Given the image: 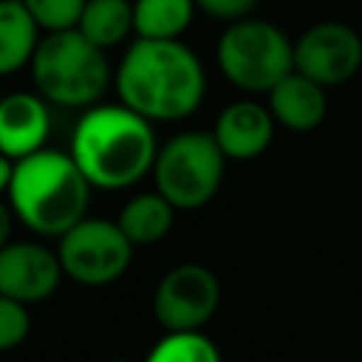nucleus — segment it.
<instances>
[{
  "label": "nucleus",
  "mask_w": 362,
  "mask_h": 362,
  "mask_svg": "<svg viewBox=\"0 0 362 362\" xmlns=\"http://www.w3.org/2000/svg\"><path fill=\"white\" fill-rule=\"evenodd\" d=\"M14 221H17V215H14L11 204H8L6 198H0V249H3L6 243H11V229H14Z\"/></svg>",
  "instance_id": "22"
},
{
  "label": "nucleus",
  "mask_w": 362,
  "mask_h": 362,
  "mask_svg": "<svg viewBox=\"0 0 362 362\" xmlns=\"http://www.w3.org/2000/svg\"><path fill=\"white\" fill-rule=\"evenodd\" d=\"M215 62L235 88L246 93H269L294 71V42L274 23L243 17L221 31Z\"/></svg>",
  "instance_id": "5"
},
{
  "label": "nucleus",
  "mask_w": 362,
  "mask_h": 362,
  "mask_svg": "<svg viewBox=\"0 0 362 362\" xmlns=\"http://www.w3.org/2000/svg\"><path fill=\"white\" fill-rule=\"evenodd\" d=\"M51 133V105L37 90H14L0 99V153L20 161L45 147Z\"/></svg>",
  "instance_id": "12"
},
{
  "label": "nucleus",
  "mask_w": 362,
  "mask_h": 362,
  "mask_svg": "<svg viewBox=\"0 0 362 362\" xmlns=\"http://www.w3.org/2000/svg\"><path fill=\"white\" fill-rule=\"evenodd\" d=\"M42 40V28L23 0H0V76H11L31 65Z\"/></svg>",
  "instance_id": "14"
},
{
  "label": "nucleus",
  "mask_w": 362,
  "mask_h": 362,
  "mask_svg": "<svg viewBox=\"0 0 362 362\" xmlns=\"http://www.w3.org/2000/svg\"><path fill=\"white\" fill-rule=\"evenodd\" d=\"M136 246L127 240L122 226L107 218H82L57 240V255L68 280L79 286H110L133 263Z\"/></svg>",
  "instance_id": "7"
},
{
  "label": "nucleus",
  "mask_w": 362,
  "mask_h": 362,
  "mask_svg": "<svg viewBox=\"0 0 362 362\" xmlns=\"http://www.w3.org/2000/svg\"><path fill=\"white\" fill-rule=\"evenodd\" d=\"M28 331H31L28 305L0 294V354L14 351L17 345H23Z\"/></svg>",
  "instance_id": "20"
},
{
  "label": "nucleus",
  "mask_w": 362,
  "mask_h": 362,
  "mask_svg": "<svg viewBox=\"0 0 362 362\" xmlns=\"http://www.w3.org/2000/svg\"><path fill=\"white\" fill-rule=\"evenodd\" d=\"M362 68V37L356 28L339 20H322L308 25L294 40V71L334 88L356 76Z\"/></svg>",
  "instance_id": "9"
},
{
  "label": "nucleus",
  "mask_w": 362,
  "mask_h": 362,
  "mask_svg": "<svg viewBox=\"0 0 362 362\" xmlns=\"http://www.w3.org/2000/svg\"><path fill=\"white\" fill-rule=\"evenodd\" d=\"M223 170L226 156L212 130H181L158 147L150 175L156 189L178 212H192L218 195Z\"/></svg>",
  "instance_id": "6"
},
{
  "label": "nucleus",
  "mask_w": 362,
  "mask_h": 362,
  "mask_svg": "<svg viewBox=\"0 0 362 362\" xmlns=\"http://www.w3.org/2000/svg\"><path fill=\"white\" fill-rule=\"evenodd\" d=\"M23 3L42 28V34H51V31L76 28L88 0H23Z\"/></svg>",
  "instance_id": "19"
},
{
  "label": "nucleus",
  "mask_w": 362,
  "mask_h": 362,
  "mask_svg": "<svg viewBox=\"0 0 362 362\" xmlns=\"http://www.w3.org/2000/svg\"><path fill=\"white\" fill-rule=\"evenodd\" d=\"M28 68L34 90L57 107H93L113 82L107 51L76 28L42 34Z\"/></svg>",
  "instance_id": "4"
},
{
  "label": "nucleus",
  "mask_w": 362,
  "mask_h": 362,
  "mask_svg": "<svg viewBox=\"0 0 362 362\" xmlns=\"http://www.w3.org/2000/svg\"><path fill=\"white\" fill-rule=\"evenodd\" d=\"M76 31L105 51L122 45L133 34V0H88Z\"/></svg>",
  "instance_id": "17"
},
{
  "label": "nucleus",
  "mask_w": 362,
  "mask_h": 362,
  "mask_svg": "<svg viewBox=\"0 0 362 362\" xmlns=\"http://www.w3.org/2000/svg\"><path fill=\"white\" fill-rule=\"evenodd\" d=\"M119 102L156 122L192 116L206 96V71L181 40H133L113 68Z\"/></svg>",
  "instance_id": "1"
},
{
  "label": "nucleus",
  "mask_w": 362,
  "mask_h": 362,
  "mask_svg": "<svg viewBox=\"0 0 362 362\" xmlns=\"http://www.w3.org/2000/svg\"><path fill=\"white\" fill-rule=\"evenodd\" d=\"M144 362H223V356L204 331H164Z\"/></svg>",
  "instance_id": "18"
},
{
  "label": "nucleus",
  "mask_w": 362,
  "mask_h": 362,
  "mask_svg": "<svg viewBox=\"0 0 362 362\" xmlns=\"http://www.w3.org/2000/svg\"><path fill=\"white\" fill-rule=\"evenodd\" d=\"M65 272L57 249H48L40 240H11L0 249V294L34 305L48 300Z\"/></svg>",
  "instance_id": "10"
},
{
  "label": "nucleus",
  "mask_w": 362,
  "mask_h": 362,
  "mask_svg": "<svg viewBox=\"0 0 362 362\" xmlns=\"http://www.w3.org/2000/svg\"><path fill=\"white\" fill-rule=\"evenodd\" d=\"M153 122L124 102L85 107L71 133V156L93 189H127L153 173L158 156Z\"/></svg>",
  "instance_id": "2"
},
{
  "label": "nucleus",
  "mask_w": 362,
  "mask_h": 362,
  "mask_svg": "<svg viewBox=\"0 0 362 362\" xmlns=\"http://www.w3.org/2000/svg\"><path fill=\"white\" fill-rule=\"evenodd\" d=\"M175 212L178 209L158 189H150V192H136L133 198H127L116 223L122 226V232L127 235L133 246H150L170 235Z\"/></svg>",
  "instance_id": "15"
},
{
  "label": "nucleus",
  "mask_w": 362,
  "mask_h": 362,
  "mask_svg": "<svg viewBox=\"0 0 362 362\" xmlns=\"http://www.w3.org/2000/svg\"><path fill=\"white\" fill-rule=\"evenodd\" d=\"M0 99H3V93H0Z\"/></svg>",
  "instance_id": "25"
},
{
  "label": "nucleus",
  "mask_w": 362,
  "mask_h": 362,
  "mask_svg": "<svg viewBox=\"0 0 362 362\" xmlns=\"http://www.w3.org/2000/svg\"><path fill=\"white\" fill-rule=\"evenodd\" d=\"M274 127L277 122L269 105H260L255 99H238L218 113L212 136L223 150L226 161H252L269 150Z\"/></svg>",
  "instance_id": "11"
},
{
  "label": "nucleus",
  "mask_w": 362,
  "mask_h": 362,
  "mask_svg": "<svg viewBox=\"0 0 362 362\" xmlns=\"http://www.w3.org/2000/svg\"><path fill=\"white\" fill-rule=\"evenodd\" d=\"M266 99H269L266 105H269L274 122L294 133H308V130L320 127L328 116L325 88L300 71H291L288 76H283L266 93Z\"/></svg>",
  "instance_id": "13"
},
{
  "label": "nucleus",
  "mask_w": 362,
  "mask_h": 362,
  "mask_svg": "<svg viewBox=\"0 0 362 362\" xmlns=\"http://www.w3.org/2000/svg\"><path fill=\"white\" fill-rule=\"evenodd\" d=\"M221 305V283L204 263L173 266L153 291V317L164 331H201Z\"/></svg>",
  "instance_id": "8"
},
{
  "label": "nucleus",
  "mask_w": 362,
  "mask_h": 362,
  "mask_svg": "<svg viewBox=\"0 0 362 362\" xmlns=\"http://www.w3.org/2000/svg\"><path fill=\"white\" fill-rule=\"evenodd\" d=\"M255 6H257V0H195L198 11H204L215 20H226V23L249 17Z\"/></svg>",
  "instance_id": "21"
},
{
  "label": "nucleus",
  "mask_w": 362,
  "mask_h": 362,
  "mask_svg": "<svg viewBox=\"0 0 362 362\" xmlns=\"http://www.w3.org/2000/svg\"><path fill=\"white\" fill-rule=\"evenodd\" d=\"M195 11V0H133V34L136 40H181Z\"/></svg>",
  "instance_id": "16"
},
{
  "label": "nucleus",
  "mask_w": 362,
  "mask_h": 362,
  "mask_svg": "<svg viewBox=\"0 0 362 362\" xmlns=\"http://www.w3.org/2000/svg\"><path fill=\"white\" fill-rule=\"evenodd\" d=\"M11 173H14V161L8 156L0 153V198L8 192V184H11Z\"/></svg>",
  "instance_id": "23"
},
{
  "label": "nucleus",
  "mask_w": 362,
  "mask_h": 362,
  "mask_svg": "<svg viewBox=\"0 0 362 362\" xmlns=\"http://www.w3.org/2000/svg\"><path fill=\"white\" fill-rule=\"evenodd\" d=\"M110 362H130V359H110Z\"/></svg>",
  "instance_id": "24"
},
{
  "label": "nucleus",
  "mask_w": 362,
  "mask_h": 362,
  "mask_svg": "<svg viewBox=\"0 0 362 362\" xmlns=\"http://www.w3.org/2000/svg\"><path fill=\"white\" fill-rule=\"evenodd\" d=\"M90 189V181L71 153L42 147L14 161L6 201L28 232L59 240L71 226L88 218Z\"/></svg>",
  "instance_id": "3"
}]
</instances>
